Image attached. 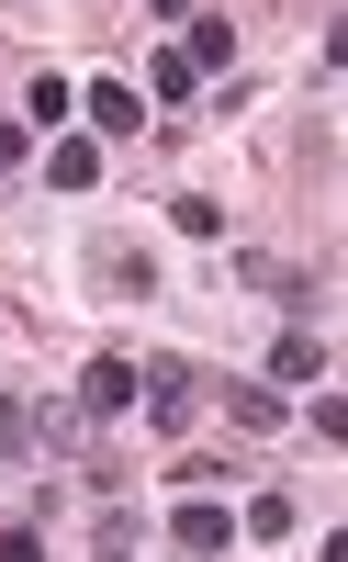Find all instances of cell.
<instances>
[{
  "label": "cell",
  "instance_id": "6",
  "mask_svg": "<svg viewBox=\"0 0 348 562\" xmlns=\"http://www.w3.org/2000/svg\"><path fill=\"white\" fill-rule=\"evenodd\" d=\"M236 281H247V293H270V304H304V293H315V281H304V270H281L270 248H247V259H236Z\"/></svg>",
  "mask_w": 348,
  "mask_h": 562
},
{
  "label": "cell",
  "instance_id": "17",
  "mask_svg": "<svg viewBox=\"0 0 348 562\" xmlns=\"http://www.w3.org/2000/svg\"><path fill=\"white\" fill-rule=\"evenodd\" d=\"M0 169H23V124L12 113H0Z\"/></svg>",
  "mask_w": 348,
  "mask_h": 562
},
{
  "label": "cell",
  "instance_id": "12",
  "mask_svg": "<svg viewBox=\"0 0 348 562\" xmlns=\"http://www.w3.org/2000/svg\"><path fill=\"white\" fill-rule=\"evenodd\" d=\"M247 540H292V495H247Z\"/></svg>",
  "mask_w": 348,
  "mask_h": 562
},
{
  "label": "cell",
  "instance_id": "7",
  "mask_svg": "<svg viewBox=\"0 0 348 562\" xmlns=\"http://www.w3.org/2000/svg\"><path fill=\"white\" fill-rule=\"evenodd\" d=\"M315 371H326V338H315V326L270 338V383H315Z\"/></svg>",
  "mask_w": 348,
  "mask_h": 562
},
{
  "label": "cell",
  "instance_id": "5",
  "mask_svg": "<svg viewBox=\"0 0 348 562\" xmlns=\"http://www.w3.org/2000/svg\"><path fill=\"white\" fill-rule=\"evenodd\" d=\"M146 124V90H124V79H90V135H135Z\"/></svg>",
  "mask_w": 348,
  "mask_h": 562
},
{
  "label": "cell",
  "instance_id": "10",
  "mask_svg": "<svg viewBox=\"0 0 348 562\" xmlns=\"http://www.w3.org/2000/svg\"><path fill=\"white\" fill-rule=\"evenodd\" d=\"M225 540H236L225 506H180V551H225Z\"/></svg>",
  "mask_w": 348,
  "mask_h": 562
},
{
  "label": "cell",
  "instance_id": "1",
  "mask_svg": "<svg viewBox=\"0 0 348 562\" xmlns=\"http://www.w3.org/2000/svg\"><path fill=\"white\" fill-rule=\"evenodd\" d=\"M79 439V405H0V461H57Z\"/></svg>",
  "mask_w": 348,
  "mask_h": 562
},
{
  "label": "cell",
  "instance_id": "14",
  "mask_svg": "<svg viewBox=\"0 0 348 562\" xmlns=\"http://www.w3.org/2000/svg\"><path fill=\"white\" fill-rule=\"evenodd\" d=\"M191 90H203V68H191L180 45H169V57H158V102H191Z\"/></svg>",
  "mask_w": 348,
  "mask_h": 562
},
{
  "label": "cell",
  "instance_id": "15",
  "mask_svg": "<svg viewBox=\"0 0 348 562\" xmlns=\"http://www.w3.org/2000/svg\"><path fill=\"white\" fill-rule=\"evenodd\" d=\"M90 562H135V529H124V518H102V551H90Z\"/></svg>",
  "mask_w": 348,
  "mask_h": 562
},
{
  "label": "cell",
  "instance_id": "2",
  "mask_svg": "<svg viewBox=\"0 0 348 562\" xmlns=\"http://www.w3.org/2000/svg\"><path fill=\"white\" fill-rule=\"evenodd\" d=\"M135 383H146V371L102 349V360H90V371H79V394H68V405H79V428H102V416H124V405H135Z\"/></svg>",
  "mask_w": 348,
  "mask_h": 562
},
{
  "label": "cell",
  "instance_id": "3",
  "mask_svg": "<svg viewBox=\"0 0 348 562\" xmlns=\"http://www.w3.org/2000/svg\"><path fill=\"white\" fill-rule=\"evenodd\" d=\"M135 394L158 405V428H180V416L203 405V371H191V360H158V371H146V383H135Z\"/></svg>",
  "mask_w": 348,
  "mask_h": 562
},
{
  "label": "cell",
  "instance_id": "16",
  "mask_svg": "<svg viewBox=\"0 0 348 562\" xmlns=\"http://www.w3.org/2000/svg\"><path fill=\"white\" fill-rule=\"evenodd\" d=\"M0 562H45V540H34V529H12V540H0Z\"/></svg>",
  "mask_w": 348,
  "mask_h": 562
},
{
  "label": "cell",
  "instance_id": "13",
  "mask_svg": "<svg viewBox=\"0 0 348 562\" xmlns=\"http://www.w3.org/2000/svg\"><path fill=\"white\" fill-rule=\"evenodd\" d=\"M225 405H236V416H247V428H281V383H236V394H225Z\"/></svg>",
  "mask_w": 348,
  "mask_h": 562
},
{
  "label": "cell",
  "instance_id": "9",
  "mask_svg": "<svg viewBox=\"0 0 348 562\" xmlns=\"http://www.w3.org/2000/svg\"><path fill=\"white\" fill-rule=\"evenodd\" d=\"M191 68H236V23L225 12H191V45H180Z\"/></svg>",
  "mask_w": 348,
  "mask_h": 562
},
{
  "label": "cell",
  "instance_id": "8",
  "mask_svg": "<svg viewBox=\"0 0 348 562\" xmlns=\"http://www.w3.org/2000/svg\"><path fill=\"white\" fill-rule=\"evenodd\" d=\"M90 270H102V293H158V281H146V248H124V237L90 248Z\"/></svg>",
  "mask_w": 348,
  "mask_h": 562
},
{
  "label": "cell",
  "instance_id": "4",
  "mask_svg": "<svg viewBox=\"0 0 348 562\" xmlns=\"http://www.w3.org/2000/svg\"><path fill=\"white\" fill-rule=\"evenodd\" d=\"M45 180H57V192H102V147H90V135H57V147H45Z\"/></svg>",
  "mask_w": 348,
  "mask_h": 562
},
{
  "label": "cell",
  "instance_id": "11",
  "mask_svg": "<svg viewBox=\"0 0 348 562\" xmlns=\"http://www.w3.org/2000/svg\"><path fill=\"white\" fill-rule=\"evenodd\" d=\"M68 113H79L68 79H34V90H23V124H68Z\"/></svg>",
  "mask_w": 348,
  "mask_h": 562
}]
</instances>
